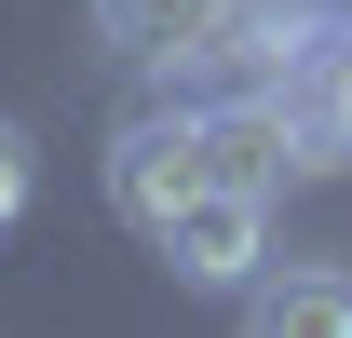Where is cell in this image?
<instances>
[{"label": "cell", "mask_w": 352, "mask_h": 338, "mask_svg": "<svg viewBox=\"0 0 352 338\" xmlns=\"http://www.w3.org/2000/svg\"><path fill=\"white\" fill-rule=\"evenodd\" d=\"M204 176H244V190H271V176H311L298 82H271V95H204Z\"/></svg>", "instance_id": "277c9868"}, {"label": "cell", "mask_w": 352, "mask_h": 338, "mask_svg": "<svg viewBox=\"0 0 352 338\" xmlns=\"http://www.w3.org/2000/svg\"><path fill=\"white\" fill-rule=\"evenodd\" d=\"M311 41H325V27H311L298 0H204L149 68H163V95H190V109H204V95H271V82H298Z\"/></svg>", "instance_id": "6da1fadb"}, {"label": "cell", "mask_w": 352, "mask_h": 338, "mask_svg": "<svg viewBox=\"0 0 352 338\" xmlns=\"http://www.w3.org/2000/svg\"><path fill=\"white\" fill-rule=\"evenodd\" d=\"M190 14H204V0H95V41L109 54H163Z\"/></svg>", "instance_id": "52a82bcc"}, {"label": "cell", "mask_w": 352, "mask_h": 338, "mask_svg": "<svg viewBox=\"0 0 352 338\" xmlns=\"http://www.w3.org/2000/svg\"><path fill=\"white\" fill-rule=\"evenodd\" d=\"M244 325H258V338H352V271H339V257L258 271V284H244Z\"/></svg>", "instance_id": "5b68a950"}, {"label": "cell", "mask_w": 352, "mask_h": 338, "mask_svg": "<svg viewBox=\"0 0 352 338\" xmlns=\"http://www.w3.org/2000/svg\"><path fill=\"white\" fill-rule=\"evenodd\" d=\"M298 14H311V27H352V0H298Z\"/></svg>", "instance_id": "9c48e42d"}, {"label": "cell", "mask_w": 352, "mask_h": 338, "mask_svg": "<svg viewBox=\"0 0 352 338\" xmlns=\"http://www.w3.org/2000/svg\"><path fill=\"white\" fill-rule=\"evenodd\" d=\"M149 244H163V271H176V284L244 297V284H258V257H271V190H244V176H204V190H190V203H176Z\"/></svg>", "instance_id": "7a4b0ae2"}, {"label": "cell", "mask_w": 352, "mask_h": 338, "mask_svg": "<svg viewBox=\"0 0 352 338\" xmlns=\"http://www.w3.org/2000/svg\"><path fill=\"white\" fill-rule=\"evenodd\" d=\"M41 203V149H28V122H0V230Z\"/></svg>", "instance_id": "ba28073f"}, {"label": "cell", "mask_w": 352, "mask_h": 338, "mask_svg": "<svg viewBox=\"0 0 352 338\" xmlns=\"http://www.w3.org/2000/svg\"><path fill=\"white\" fill-rule=\"evenodd\" d=\"M298 135H311V176L352 163V27L311 41V68H298Z\"/></svg>", "instance_id": "8992f818"}, {"label": "cell", "mask_w": 352, "mask_h": 338, "mask_svg": "<svg viewBox=\"0 0 352 338\" xmlns=\"http://www.w3.org/2000/svg\"><path fill=\"white\" fill-rule=\"evenodd\" d=\"M190 190H204V109H190V95L109 135V203H122V230H163Z\"/></svg>", "instance_id": "3957f363"}]
</instances>
